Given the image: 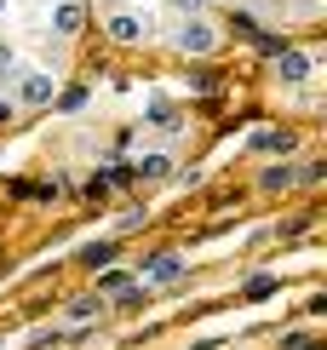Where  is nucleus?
I'll list each match as a JSON object with an SVG mask.
<instances>
[{
	"label": "nucleus",
	"instance_id": "f257e3e1",
	"mask_svg": "<svg viewBox=\"0 0 327 350\" xmlns=\"http://www.w3.org/2000/svg\"><path fill=\"white\" fill-rule=\"evenodd\" d=\"M109 35L121 40V46H132V40H144V35H150V23H144V18H132V12H115V18H109Z\"/></svg>",
	"mask_w": 327,
	"mask_h": 350
},
{
	"label": "nucleus",
	"instance_id": "f03ea898",
	"mask_svg": "<svg viewBox=\"0 0 327 350\" xmlns=\"http://www.w3.org/2000/svg\"><path fill=\"white\" fill-rule=\"evenodd\" d=\"M178 46H184V52H213L218 35H213L207 23H184V29H178Z\"/></svg>",
	"mask_w": 327,
	"mask_h": 350
},
{
	"label": "nucleus",
	"instance_id": "7ed1b4c3",
	"mask_svg": "<svg viewBox=\"0 0 327 350\" xmlns=\"http://www.w3.org/2000/svg\"><path fill=\"white\" fill-rule=\"evenodd\" d=\"M276 69H281L287 81H304V75H310V57H304V52H276Z\"/></svg>",
	"mask_w": 327,
	"mask_h": 350
},
{
	"label": "nucleus",
	"instance_id": "20e7f679",
	"mask_svg": "<svg viewBox=\"0 0 327 350\" xmlns=\"http://www.w3.org/2000/svg\"><path fill=\"white\" fill-rule=\"evenodd\" d=\"M23 98H29V104H52V75H29L23 81Z\"/></svg>",
	"mask_w": 327,
	"mask_h": 350
},
{
	"label": "nucleus",
	"instance_id": "39448f33",
	"mask_svg": "<svg viewBox=\"0 0 327 350\" xmlns=\"http://www.w3.org/2000/svg\"><path fill=\"white\" fill-rule=\"evenodd\" d=\"M81 258H86L92 270H103V265L115 258V247H109V241H86V247H81Z\"/></svg>",
	"mask_w": 327,
	"mask_h": 350
},
{
	"label": "nucleus",
	"instance_id": "423d86ee",
	"mask_svg": "<svg viewBox=\"0 0 327 350\" xmlns=\"http://www.w3.org/2000/svg\"><path fill=\"white\" fill-rule=\"evenodd\" d=\"M252 150H293V133H276V126H270V133H259V138H252Z\"/></svg>",
	"mask_w": 327,
	"mask_h": 350
},
{
	"label": "nucleus",
	"instance_id": "0eeeda50",
	"mask_svg": "<svg viewBox=\"0 0 327 350\" xmlns=\"http://www.w3.org/2000/svg\"><path fill=\"white\" fill-rule=\"evenodd\" d=\"M57 29H64V35H75V29H81V6H75V0L57 6Z\"/></svg>",
	"mask_w": 327,
	"mask_h": 350
},
{
	"label": "nucleus",
	"instance_id": "6e6552de",
	"mask_svg": "<svg viewBox=\"0 0 327 350\" xmlns=\"http://www.w3.org/2000/svg\"><path fill=\"white\" fill-rule=\"evenodd\" d=\"M127 172H138V178H161V172H167V155H144V161L127 167Z\"/></svg>",
	"mask_w": 327,
	"mask_h": 350
},
{
	"label": "nucleus",
	"instance_id": "1a4fd4ad",
	"mask_svg": "<svg viewBox=\"0 0 327 350\" xmlns=\"http://www.w3.org/2000/svg\"><path fill=\"white\" fill-rule=\"evenodd\" d=\"M178 270H184V258H178V253H167V258H155V265H150L155 282H167V275H178Z\"/></svg>",
	"mask_w": 327,
	"mask_h": 350
},
{
	"label": "nucleus",
	"instance_id": "9d476101",
	"mask_svg": "<svg viewBox=\"0 0 327 350\" xmlns=\"http://www.w3.org/2000/svg\"><path fill=\"white\" fill-rule=\"evenodd\" d=\"M264 293H276V275H252V282L241 287V299H264Z\"/></svg>",
	"mask_w": 327,
	"mask_h": 350
},
{
	"label": "nucleus",
	"instance_id": "9b49d317",
	"mask_svg": "<svg viewBox=\"0 0 327 350\" xmlns=\"http://www.w3.org/2000/svg\"><path fill=\"white\" fill-rule=\"evenodd\" d=\"M293 184V167H270L264 172V189H287Z\"/></svg>",
	"mask_w": 327,
	"mask_h": 350
},
{
	"label": "nucleus",
	"instance_id": "f8f14e48",
	"mask_svg": "<svg viewBox=\"0 0 327 350\" xmlns=\"http://www.w3.org/2000/svg\"><path fill=\"white\" fill-rule=\"evenodd\" d=\"M150 121L155 126H178V109L172 104H150Z\"/></svg>",
	"mask_w": 327,
	"mask_h": 350
},
{
	"label": "nucleus",
	"instance_id": "ddd939ff",
	"mask_svg": "<svg viewBox=\"0 0 327 350\" xmlns=\"http://www.w3.org/2000/svg\"><path fill=\"white\" fill-rule=\"evenodd\" d=\"M121 287H127V275H121V270H109V275L98 282V293H121Z\"/></svg>",
	"mask_w": 327,
	"mask_h": 350
},
{
	"label": "nucleus",
	"instance_id": "4468645a",
	"mask_svg": "<svg viewBox=\"0 0 327 350\" xmlns=\"http://www.w3.org/2000/svg\"><path fill=\"white\" fill-rule=\"evenodd\" d=\"M57 104H64V109H81V104H86V86H69V92L57 98Z\"/></svg>",
	"mask_w": 327,
	"mask_h": 350
},
{
	"label": "nucleus",
	"instance_id": "2eb2a0df",
	"mask_svg": "<svg viewBox=\"0 0 327 350\" xmlns=\"http://www.w3.org/2000/svg\"><path fill=\"white\" fill-rule=\"evenodd\" d=\"M92 310H98V299H75V304H69V316H75V322H86Z\"/></svg>",
	"mask_w": 327,
	"mask_h": 350
},
{
	"label": "nucleus",
	"instance_id": "dca6fc26",
	"mask_svg": "<svg viewBox=\"0 0 327 350\" xmlns=\"http://www.w3.org/2000/svg\"><path fill=\"white\" fill-rule=\"evenodd\" d=\"M12 69H18V57H12V46H0V81H6Z\"/></svg>",
	"mask_w": 327,
	"mask_h": 350
},
{
	"label": "nucleus",
	"instance_id": "f3484780",
	"mask_svg": "<svg viewBox=\"0 0 327 350\" xmlns=\"http://www.w3.org/2000/svg\"><path fill=\"white\" fill-rule=\"evenodd\" d=\"M287 350H322L316 339H304V333H293V339H287Z\"/></svg>",
	"mask_w": 327,
	"mask_h": 350
},
{
	"label": "nucleus",
	"instance_id": "a211bd4d",
	"mask_svg": "<svg viewBox=\"0 0 327 350\" xmlns=\"http://www.w3.org/2000/svg\"><path fill=\"white\" fill-rule=\"evenodd\" d=\"M6 115H12V104H6V98H0V121H6Z\"/></svg>",
	"mask_w": 327,
	"mask_h": 350
},
{
	"label": "nucleus",
	"instance_id": "6ab92c4d",
	"mask_svg": "<svg viewBox=\"0 0 327 350\" xmlns=\"http://www.w3.org/2000/svg\"><path fill=\"white\" fill-rule=\"evenodd\" d=\"M0 12H6V0H0Z\"/></svg>",
	"mask_w": 327,
	"mask_h": 350
},
{
	"label": "nucleus",
	"instance_id": "aec40b11",
	"mask_svg": "<svg viewBox=\"0 0 327 350\" xmlns=\"http://www.w3.org/2000/svg\"><path fill=\"white\" fill-rule=\"evenodd\" d=\"M189 6H196V0H189Z\"/></svg>",
	"mask_w": 327,
	"mask_h": 350
}]
</instances>
